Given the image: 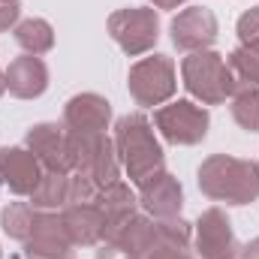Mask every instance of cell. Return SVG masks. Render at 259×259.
<instances>
[{"label": "cell", "mask_w": 259, "mask_h": 259, "mask_svg": "<svg viewBox=\"0 0 259 259\" xmlns=\"http://www.w3.org/2000/svg\"><path fill=\"white\" fill-rule=\"evenodd\" d=\"M118 130H121V145H124V157H127L133 178L145 181V175L154 166H160V148L151 142L148 124L142 118H124Z\"/></svg>", "instance_id": "6da1fadb"}, {"label": "cell", "mask_w": 259, "mask_h": 259, "mask_svg": "<svg viewBox=\"0 0 259 259\" xmlns=\"http://www.w3.org/2000/svg\"><path fill=\"white\" fill-rule=\"evenodd\" d=\"M172 91V66L160 58L148 61V64L136 66L133 72V94L142 103H157Z\"/></svg>", "instance_id": "5b68a950"}, {"label": "cell", "mask_w": 259, "mask_h": 259, "mask_svg": "<svg viewBox=\"0 0 259 259\" xmlns=\"http://www.w3.org/2000/svg\"><path fill=\"white\" fill-rule=\"evenodd\" d=\"M172 39L181 49H193V46H202V42H211L214 39V18L208 12H202V9L184 12L172 24Z\"/></svg>", "instance_id": "8992f818"}, {"label": "cell", "mask_w": 259, "mask_h": 259, "mask_svg": "<svg viewBox=\"0 0 259 259\" xmlns=\"http://www.w3.org/2000/svg\"><path fill=\"white\" fill-rule=\"evenodd\" d=\"M235 118H238L244 127L259 130V94L256 91L238 97V103H235Z\"/></svg>", "instance_id": "8fae6325"}, {"label": "cell", "mask_w": 259, "mask_h": 259, "mask_svg": "<svg viewBox=\"0 0 259 259\" xmlns=\"http://www.w3.org/2000/svg\"><path fill=\"white\" fill-rule=\"evenodd\" d=\"M0 172H3V181L12 184V190H18V193L30 190L36 184V163L24 151H3Z\"/></svg>", "instance_id": "52a82bcc"}, {"label": "cell", "mask_w": 259, "mask_h": 259, "mask_svg": "<svg viewBox=\"0 0 259 259\" xmlns=\"http://www.w3.org/2000/svg\"><path fill=\"white\" fill-rule=\"evenodd\" d=\"M18 42L24 49H33V52H42L52 46V36H49V24L42 21H27L18 27Z\"/></svg>", "instance_id": "30bf717a"}, {"label": "cell", "mask_w": 259, "mask_h": 259, "mask_svg": "<svg viewBox=\"0 0 259 259\" xmlns=\"http://www.w3.org/2000/svg\"><path fill=\"white\" fill-rule=\"evenodd\" d=\"M229 223H223L220 220V229L217 232H211V226L208 223H202V247H205V253L208 256H229V247H232V235H229V229H226Z\"/></svg>", "instance_id": "9c48e42d"}, {"label": "cell", "mask_w": 259, "mask_h": 259, "mask_svg": "<svg viewBox=\"0 0 259 259\" xmlns=\"http://www.w3.org/2000/svg\"><path fill=\"white\" fill-rule=\"evenodd\" d=\"M9 84H12V91L21 94V97L39 94V91L46 88V69H42L39 61L24 58V61L12 64V69H9Z\"/></svg>", "instance_id": "ba28073f"}, {"label": "cell", "mask_w": 259, "mask_h": 259, "mask_svg": "<svg viewBox=\"0 0 259 259\" xmlns=\"http://www.w3.org/2000/svg\"><path fill=\"white\" fill-rule=\"evenodd\" d=\"M187 84H190V91L199 94V97H205L208 103H214V100H223L229 91H223L220 84H214L211 78H217V81H229V75H226V69L220 64V58L217 55H196L193 61H187Z\"/></svg>", "instance_id": "3957f363"}, {"label": "cell", "mask_w": 259, "mask_h": 259, "mask_svg": "<svg viewBox=\"0 0 259 259\" xmlns=\"http://www.w3.org/2000/svg\"><path fill=\"white\" fill-rule=\"evenodd\" d=\"M157 121L172 142H196L205 136V124H208L205 112H196L190 103H178V106L160 112Z\"/></svg>", "instance_id": "277c9868"}, {"label": "cell", "mask_w": 259, "mask_h": 259, "mask_svg": "<svg viewBox=\"0 0 259 259\" xmlns=\"http://www.w3.org/2000/svg\"><path fill=\"white\" fill-rule=\"evenodd\" d=\"M112 30L127 52H142L157 39V18L151 12H142V9L118 12L112 18Z\"/></svg>", "instance_id": "7a4b0ae2"}, {"label": "cell", "mask_w": 259, "mask_h": 259, "mask_svg": "<svg viewBox=\"0 0 259 259\" xmlns=\"http://www.w3.org/2000/svg\"><path fill=\"white\" fill-rule=\"evenodd\" d=\"M157 3H163V6H172V3H178V0H157Z\"/></svg>", "instance_id": "7c38bea8"}]
</instances>
